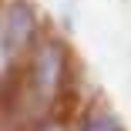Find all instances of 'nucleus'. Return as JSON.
<instances>
[{
    "mask_svg": "<svg viewBox=\"0 0 131 131\" xmlns=\"http://www.w3.org/2000/svg\"><path fill=\"white\" fill-rule=\"evenodd\" d=\"M27 91L34 101H40L44 108L67 91V47L54 37H44L27 64Z\"/></svg>",
    "mask_w": 131,
    "mask_h": 131,
    "instance_id": "f257e3e1",
    "label": "nucleus"
},
{
    "mask_svg": "<svg viewBox=\"0 0 131 131\" xmlns=\"http://www.w3.org/2000/svg\"><path fill=\"white\" fill-rule=\"evenodd\" d=\"M4 20V47L7 57H20L34 50L40 44V20H37V7L27 0H14V4L0 14Z\"/></svg>",
    "mask_w": 131,
    "mask_h": 131,
    "instance_id": "f03ea898",
    "label": "nucleus"
},
{
    "mask_svg": "<svg viewBox=\"0 0 131 131\" xmlns=\"http://www.w3.org/2000/svg\"><path fill=\"white\" fill-rule=\"evenodd\" d=\"M81 131H124V124H121V118H118L111 108L97 104V108H88V111H84Z\"/></svg>",
    "mask_w": 131,
    "mask_h": 131,
    "instance_id": "7ed1b4c3",
    "label": "nucleus"
},
{
    "mask_svg": "<svg viewBox=\"0 0 131 131\" xmlns=\"http://www.w3.org/2000/svg\"><path fill=\"white\" fill-rule=\"evenodd\" d=\"M0 61H7V47H4V20H0Z\"/></svg>",
    "mask_w": 131,
    "mask_h": 131,
    "instance_id": "20e7f679",
    "label": "nucleus"
}]
</instances>
